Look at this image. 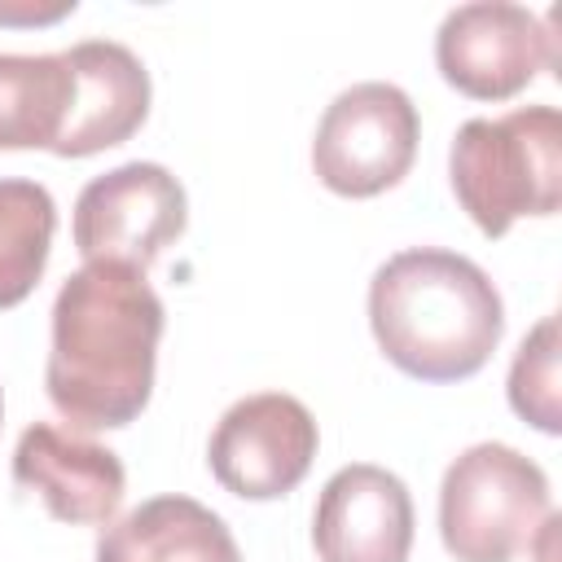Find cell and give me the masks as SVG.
Masks as SVG:
<instances>
[{"label": "cell", "mask_w": 562, "mask_h": 562, "mask_svg": "<svg viewBox=\"0 0 562 562\" xmlns=\"http://www.w3.org/2000/svg\"><path fill=\"white\" fill-rule=\"evenodd\" d=\"M75 13V0H61V4H0V22H57Z\"/></svg>", "instance_id": "obj_16"}, {"label": "cell", "mask_w": 562, "mask_h": 562, "mask_svg": "<svg viewBox=\"0 0 562 562\" xmlns=\"http://www.w3.org/2000/svg\"><path fill=\"white\" fill-rule=\"evenodd\" d=\"M53 233V193L35 180H0V312L18 307L40 285Z\"/></svg>", "instance_id": "obj_14"}, {"label": "cell", "mask_w": 562, "mask_h": 562, "mask_svg": "<svg viewBox=\"0 0 562 562\" xmlns=\"http://www.w3.org/2000/svg\"><path fill=\"white\" fill-rule=\"evenodd\" d=\"M0 417H4V400H0Z\"/></svg>", "instance_id": "obj_17"}, {"label": "cell", "mask_w": 562, "mask_h": 562, "mask_svg": "<svg viewBox=\"0 0 562 562\" xmlns=\"http://www.w3.org/2000/svg\"><path fill=\"white\" fill-rule=\"evenodd\" d=\"M97 562H241V549L215 509L171 492L105 522Z\"/></svg>", "instance_id": "obj_12"}, {"label": "cell", "mask_w": 562, "mask_h": 562, "mask_svg": "<svg viewBox=\"0 0 562 562\" xmlns=\"http://www.w3.org/2000/svg\"><path fill=\"white\" fill-rule=\"evenodd\" d=\"M417 136L413 97L386 79H364L325 105L312 136V171L338 198H378L408 176Z\"/></svg>", "instance_id": "obj_5"}, {"label": "cell", "mask_w": 562, "mask_h": 562, "mask_svg": "<svg viewBox=\"0 0 562 562\" xmlns=\"http://www.w3.org/2000/svg\"><path fill=\"white\" fill-rule=\"evenodd\" d=\"M321 562H408L413 496L400 474L356 461L329 474L312 514Z\"/></svg>", "instance_id": "obj_9"}, {"label": "cell", "mask_w": 562, "mask_h": 562, "mask_svg": "<svg viewBox=\"0 0 562 562\" xmlns=\"http://www.w3.org/2000/svg\"><path fill=\"white\" fill-rule=\"evenodd\" d=\"M18 487L35 492L57 522L105 527L123 505V461L105 443H92L66 426L31 422L13 448Z\"/></svg>", "instance_id": "obj_10"}, {"label": "cell", "mask_w": 562, "mask_h": 562, "mask_svg": "<svg viewBox=\"0 0 562 562\" xmlns=\"http://www.w3.org/2000/svg\"><path fill=\"white\" fill-rule=\"evenodd\" d=\"M435 66L443 83L474 101L518 97L544 66H558L549 26L509 0L457 4L435 31Z\"/></svg>", "instance_id": "obj_8"}, {"label": "cell", "mask_w": 562, "mask_h": 562, "mask_svg": "<svg viewBox=\"0 0 562 562\" xmlns=\"http://www.w3.org/2000/svg\"><path fill=\"white\" fill-rule=\"evenodd\" d=\"M316 448L321 430L307 404L285 391H259L224 408L206 443V465L224 492L277 501L307 479Z\"/></svg>", "instance_id": "obj_7"}, {"label": "cell", "mask_w": 562, "mask_h": 562, "mask_svg": "<svg viewBox=\"0 0 562 562\" xmlns=\"http://www.w3.org/2000/svg\"><path fill=\"white\" fill-rule=\"evenodd\" d=\"M189 224L184 184L162 162H123L92 176L75 198V250L83 263H123L145 272Z\"/></svg>", "instance_id": "obj_6"}, {"label": "cell", "mask_w": 562, "mask_h": 562, "mask_svg": "<svg viewBox=\"0 0 562 562\" xmlns=\"http://www.w3.org/2000/svg\"><path fill=\"white\" fill-rule=\"evenodd\" d=\"M369 329L400 373L461 382L501 347L505 303L474 259L439 246H408L369 281Z\"/></svg>", "instance_id": "obj_2"}, {"label": "cell", "mask_w": 562, "mask_h": 562, "mask_svg": "<svg viewBox=\"0 0 562 562\" xmlns=\"http://www.w3.org/2000/svg\"><path fill=\"white\" fill-rule=\"evenodd\" d=\"M167 312L149 277L123 263H83L53 299L44 386L79 430H119L154 395Z\"/></svg>", "instance_id": "obj_1"}, {"label": "cell", "mask_w": 562, "mask_h": 562, "mask_svg": "<svg viewBox=\"0 0 562 562\" xmlns=\"http://www.w3.org/2000/svg\"><path fill=\"white\" fill-rule=\"evenodd\" d=\"M66 66L75 75V92H70L61 136L53 140L48 154L88 158L140 132L149 114V70L127 44L79 40L66 48Z\"/></svg>", "instance_id": "obj_11"}, {"label": "cell", "mask_w": 562, "mask_h": 562, "mask_svg": "<svg viewBox=\"0 0 562 562\" xmlns=\"http://www.w3.org/2000/svg\"><path fill=\"white\" fill-rule=\"evenodd\" d=\"M558 316H540L536 329L518 342L514 364H509V408L531 422L544 435L562 430V408H558Z\"/></svg>", "instance_id": "obj_15"}, {"label": "cell", "mask_w": 562, "mask_h": 562, "mask_svg": "<svg viewBox=\"0 0 562 562\" xmlns=\"http://www.w3.org/2000/svg\"><path fill=\"white\" fill-rule=\"evenodd\" d=\"M448 180L483 237H505L522 215H553L562 202V114L518 105L501 119L461 123Z\"/></svg>", "instance_id": "obj_3"}, {"label": "cell", "mask_w": 562, "mask_h": 562, "mask_svg": "<svg viewBox=\"0 0 562 562\" xmlns=\"http://www.w3.org/2000/svg\"><path fill=\"white\" fill-rule=\"evenodd\" d=\"M553 496L544 470L509 443H470L439 483V536L457 562H514L531 553Z\"/></svg>", "instance_id": "obj_4"}, {"label": "cell", "mask_w": 562, "mask_h": 562, "mask_svg": "<svg viewBox=\"0 0 562 562\" xmlns=\"http://www.w3.org/2000/svg\"><path fill=\"white\" fill-rule=\"evenodd\" d=\"M70 92L66 53H0V149H53Z\"/></svg>", "instance_id": "obj_13"}]
</instances>
